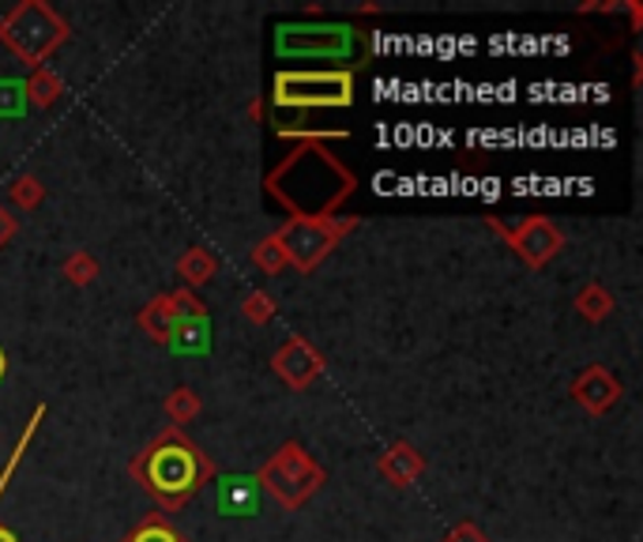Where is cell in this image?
Returning <instances> with one entry per match:
<instances>
[{"mask_svg": "<svg viewBox=\"0 0 643 542\" xmlns=\"http://www.w3.org/2000/svg\"><path fill=\"white\" fill-rule=\"evenodd\" d=\"M264 189L282 211H290V219H335L357 192V173L328 147V140L312 136L298 140L275 162Z\"/></svg>", "mask_w": 643, "mask_h": 542, "instance_id": "obj_1", "label": "cell"}, {"mask_svg": "<svg viewBox=\"0 0 643 542\" xmlns=\"http://www.w3.org/2000/svg\"><path fill=\"white\" fill-rule=\"evenodd\" d=\"M128 475H132L162 509L178 512L181 504H189L207 482H215V464H211V456L200 453L178 426H170V429H162L143 453L132 456Z\"/></svg>", "mask_w": 643, "mask_h": 542, "instance_id": "obj_2", "label": "cell"}, {"mask_svg": "<svg viewBox=\"0 0 643 542\" xmlns=\"http://www.w3.org/2000/svg\"><path fill=\"white\" fill-rule=\"evenodd\" d=\"M275 53L282 61H328L332 72H351L373 57V42L354 23H282L275 31Z\"/></svg>", "mask_w": 643, "mask_h": 542, "instance_id": "obj_3", "label": "cell"}, {"mask_svg": "<svg viewBox=\"0 0 643 542\" xmlns=\"http://www.w3.org/2000/svg\"><path fill=\"white\" fill-rule=\"evenodd\" d=\"M64 39H68V23L45 0H23L0 20V45L26 68H42Z\"/></svg>", "mask_w": 643, "mask_h": 542, "instance_id": "obj_4", "label": "cell"}, {"mask_svg": "<svg viewBox=\"0 0 643 542\" xmlns=\"http://www.w3.org/2000/svg\"><path fill=\"white\" fill-rule=\"evenodd\" d=\"M324 482H328V471L312 459V453H306L301 440H282L268 464L256 471L260 493H268L282 512L301 509L312 493H320Z\"/></svg>", "mask_w": 643, "mask_h": 542, "instance_id": "obj_5", "label": "cell"}, {"mask_svg": "<svg viewBox=\"0 0 643 542\" xmlns=\"http://www.w3.org/2000/svg\"><path fill=\"white\" fill-rule=\"evenodd\" d=\"M271 103L279 109H346L354 106V76L332 68L279 72L271 84Z\"/></svg>", "mask_w": 643, "mask_h": 542, "instance_id": "obj_6", "label": "cell"}, {"mask_svg": "<svg viewBox=\"0 0 643 542\" xmlns=\"http://www.w3.org/2000/svg\"><path fill=\"white\" fill-rule=\"evenodd\" d=\"M351 230H357L354 215H335V219H290L287 226L275 230L282 253H287L290 268L301 275H312L324 264V256L343 242Z\"/></svg>", "mask_w": 643, "mask_h": 542, "instance_id": "obj_7", "label": "cell"}, {"mask_svg": "<svg viewBox=\"0 0 643 542\" xmlns=\"http://www.w3.org/2000/svg\"><path fill=\"white\" fill-rule=\"evenodd\" d=\"M485 223L497 230L504 242H508V249L516 253L531 272H542L560 249H565V234H560L546 215H531V219H523L519 226H504L501 219H493V215L485 219Z\"/></svg>", "mask_w": 643, "mask_h": 542, "instance_id": "obj_8", "label": "cell"}, {"mask_svg": "<svg viewBox=\"0 0 643 542\" xmlns=\"http://www.w3.org/2000/svg\"><path fill=\"white\" fill-rule=\"evenodd\" d=\"M271 370L290 392H306L312 389V381L324 373V354H320L306 336H290L287 343L275 351Z\"/></svg>", "mask_w": 643, "mask_h": 542, "instance_id": "obj_9", "label": "cell"}, {"mask_svg": "<svg viewBox=\"0 0 643 542\" xmlns=\"http://www.w3.org/2000/svg\"><path fill=\"white\" fill-rule=\"evenodd\" d=\"M621 381L606 365H587V370L572 381V400L580 403L587 415H606L613 403L621 400Z\"/></svg>", "mask_w": 643, "mask_h": 542, "instance_id": "obj_10", "label": "cell"}, {"mask_svg": "<svg viewBox=\"0 0 643 542\" xmlns=\"http://www.w3.org/2000/svg\"><path fill=\"white\" fill-rule=\"evenodd\" d=\"M376 471H381L384 482H392L403 490V486L418 482V475L426 471V459H421V453L410 445V440H395L388 453L376 459Z\"/></svg>", "mask_w": 643, "mask_h": 542, "instance_id": "obj_11", "label": "cell"}, {"mask_svg": "<svg viewBox=\"0 0 643 542\" xmlns=\"http://www.w3.org/2000/svg\"><path fill=\"white\" fill-rule=\"evenodd\" d=\"M218 512L223 517H256L260 512V486L249 475H226L218 479Z\"/></svg>", "mask_w": 643, "mask_h": 542, "instance_id": "obj_12", "label": "cell"}, {"mask_svg": "<svg viewBox=\"0 0 643 542\" xmlns=\"http://www.w3.org/2000/svg\"><path fill=\"white\" fill-rule=\"evenodd\" d=\"M136 325L143 328L151 343L170 347L173 336H178V328H181L178 317H173V309H170V294H159L154 301H147V306L140 309V317H136Z\"/></svg>", "mask_w": 643, "mask_h": 542, "instance_id": "obj_13", "label": "cell"}, {"mask_svg": "<svg viewBox=\"0 0 643 542\" xmlns=\"http://www.w3.org/2000/svg\"><path fill=\"white\" fill-rule=\"evenodd\" d=\"M178 272H181V279H185V287L196 290V287H204V283L215 279L218 261H215V253L204 249V245H192V249L181 253Z\"/></svg>", "mask_w": 643, "mask_h": 542, "instance_id": "obj_14", "label": "cell"}, {"mask_svg": "<svg viewBox=\"0 0 643 542\" xmlns=\"http://www.w3.org/2000/svg\"><path fill=\"white\" fill-rule=\"evenodd\" d=\"M23 95L31 98L39 109H50V106H57L61 103V95H64V79L57 76L53 68H34L31 72V79L23 84Z\"/></svg>", "mask_w": 643, "mask_h": 542, "instance_id": "obj_15", "label": "cell"}, {"mask_svg": "<svg viewBox=\"0 0 643 542\" xmlns=\"http://www.w3.org/2000/svg\"><path fill=\"white\" fill-rule=\"evenodd\" d=\"M613 294L602 287V283H587V287L576 294V313H580L587 325H602L606 317L613 313Z\"/></svg>", "mask_w": 643, "mask_h": 542, "instance_id": "obj_16", "label": "cell"}, {"mask_svg": "<svg viewBox=\"0 0 643 542\" xmlns=\"http://www.w3.org/2000/svg\"><path fill=\"white\" fill-rule=\"evenodd\" d=\"M162 407H167L170 426H178V429H181L185 422H192V418L200 415V411H204V400H200V392H192V389H185V384H181V389H173V392H170Z\"/></svg>", "mask_w": 643, "mask_h": 542, "instance_id": "obj_17", "label": "cell"}, {"mask_svg": "<svg viewBox=\"0 0 643 542\" xmlns=\"http://www.w3.org/2000/svg\"><path fill=\"white\" fill-rule=\"evenodd\" d=\"M125 542H185V535H181L162 512H151V517H143L136 523V531Z\"/></svg>", "mask_w": 643, "mask_h": 542, "instance_id": "obj_18", "label": "cell"}, {"mask_svg": "<svg viewBox=\"0 0 643 542\" xmlns=\"http://www.w3.org/2000/svg\"><path fill=\"white\" fill-rule=\"evenodd\" d=\"M170 347L181 354H204L211 347V325L207 320H189V325L178 328V336H173Z\"/></svg>", "mask_w": 643, "mask_h": 542, "instance_id": "obj_19", "label": "cell"}, {"mask_svg": "<svg viewBox=\"0 0 643 542\" xmlns=\"http://www.w3.org/2000/svg\"><path fill=\"white\" fill-rule=\"evenodd\" d=\"M253 268L256 272H264V275H282L290 268V261H287V253H282V245H279V237L268 234L260 245L253 249Z\"/></svg>", "mask_w": 643, "mask_h": 542, "instance_id": "obj_20", "label": "cell"}, {"mask_svg": "<svg viewBox=\"0 0 643 542\" xmlns=\"http://www.w3.org/2000/svg\"><path fill=\"white\" fill-rule=\"evenodd\" d=\"M98 261L90 253H72L68 261H64V279L72 283V287H90V283L98 279Z\"/></svg>", "mask_w": 643, "mask_h": 542, "instance_id": "obj_21", "label": "cell"}, {"mask_svg": "<svg viewBox=\"0 0 643 542\" xmlns=\"http://www.w3.org/2000/svg\"><path fill=\"white\" fill-rule=\"evenodd\" d=\"M170 309H173V317H178V325H189V320H207V306L196 298V290H189V287L170 294Z\"/></svg>", "mask_w": 643, "mask_h": 542, "instance_id": "obj_22", "label": "cell"}, {"mask_svg": "<svg viewBox=\"0 0 643 542\" xmlns=\"http://www.w3.org/2000/svg\"><path fill=\"white\" fill-rule=\"evenodd\" d=\"M8 196H12V204L20 208V211H34L45 200V185L34 173H26V178L20 181H12V189H8Z\"/></svg>", "mask_w": 643, "mask_h": 542, "instance_id": "obj_23", "label": "cell"}, {"mask_svg": "<svg viewBox=\"0 0 643 542\" xmlns=\"http://www.w3.org/2000/svg\"><path fill=\"white\" fill-rule=\"evenodd\" d=\"M242 313H245V320H253V325H271L275 313H279V306H275V298L268 290H253V294H245Z\"/></svg>", "mask_w": 643, "mask_h": 542, "instance_id": "obj_24", "label": "cell"}, {"mask_svg": "<svg viewBox=\"0 0 643 542\" xmlns=\"http://www.w3.org/2000/svg\"><path fill=\"white\" fill-rule=\"evenodd\" d=\"M45 418V407H34V415L31 422H26V429H23V437H20V445H15V453L12 459L4 464V471H0V493H4V482H12V475H15V467H20V459L26 453V445H31V437H34V429H39V422Z\"/></svg>", "mask_w": 643, "mask_h": 542, "instance_id": "obj_25", "label": "cell"}, {"mask_svg": "<svg viewBox=\"0 0 643 542\" xmlns=\"http://www.w3.org/2000/svg\"><path fill=\"white\" fill-rule=\"evenodd\" d=\"M440 542H493L490 535H485L482 528H478V523H471V520H463V523H456L452 531H448L444 539Z\"/></svg>", "mask_w": 643, "mask_h": 542, "instance_id": "obj_26", "label": "cell"}, {"mask_svg": "<svg viewBox=\"0 0 643 542\" xmlns=\"http://www.w3.org/2000/svg\"><path fill=\"white\" fill-rule=\"evenodd\" d=\"M20 234V223H15V215L8 208H0V249H4L12 237Z\"/></svg>", "mask_w": 643, "mask_h": 542, "instance_id": "obj_27", "label": "cell"}, {"mask_svg": "<svg viewBox=\"0 0 643 542\" xmlns=\"http://www.w3.org/2000/svg\"><path fill=\"white\" fill-rule=\"evenodd\" d=\"M260 114H264V106H260V103H256V98H253V103H249V117H253V121H260Z\"/></svg>", "mask_w": 643, "mask_h": 542, "instance_id": "obj_28", "label": "cell"}, {"mask_svg": "<svg viewBox=\"0 0 643 542\" xmlns=\"http://www.w3.org/2000/svg\"><path fill=\"white\" fill-rule=\"evenodd\" d=\"M0 542H20V539H15V535H12V531H8V528H0Z\"/></svg>", "mask_w": 643, "mask_h": 542, "instance_id": "obj_29", "label": "cell"}, {"mask_svg": "<svg viewBox=\"0 0 643 542\" xmlns=\"http://www.w3.org/2000/svg\"><path fill=\"white\" fill-rule=\"evenodd\" d=\"M4 365H8V362H4V351H0V376H4Z\"/></svg>", "mask_w": 643, "mask_h": 542, "instance_id": "obj_30", "label": "cell"}]
</instances>
